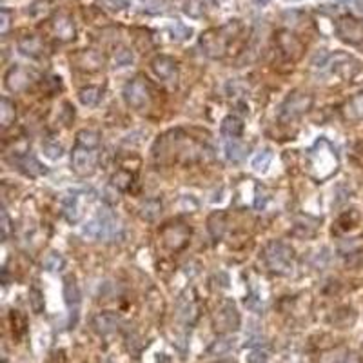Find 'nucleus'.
Segmentation results:
<instances>
[{
	"mask_svg": "<svg viewBox=\"0 0 363 363\" xmlns=\"http://www.w3.org/2000/svg\"><path fill=\"white\" fill-rule=\"evenodd\" d=\"M264 258L267 267L276 274H289L293 269V249L283 242H269L264 251Z\"/></svg>",
	"mask_w": 363,
	"mask_h": 363,
	"instance_id": "f257e3e1",
	"label": "nucleus"
},
{
	"mask_svg": "<svg viewBox=\"0 0 363 363\" xmlns=\"http://www.w3.org/2000/svg\"><path fill=\"white\" fill-rule=\"evenodd\" d=\"M118 233V220L109 211H102L87 225H84L82 234L89 240H113Z\"/></svg>",
	"mask_w": 363,
	"mask_h": 363,
	"instance_id": "f03ea898",
	"label": "nucleus"
},
{
	"mask_svg": "<svg viewBox=\"0 0 363 363\" xmlns=\"http://www.w3.org/2000/svg\"><path fill=\"white\" fill-rule=\"evenodd\" d=\"M212 325L216 329V333L220 334L231 333V331H236L240 327V314H238L234 302L225 300L218 305V309L214 311V316H212Z\"/></svg>",
	"mask_w": 363,
	"mask_h": 363,
	"instance_id": "7ed1b4c3",
	"label": "nucleus"
},
{
	"mask_svg": "<svg viewBox=\"0 0 363 363\" xmlns=\"http://www.w3.org/2000/svg\"><path fill=\"white\" fill-rule=\"evenodd\" d=\"M96 164H98V155L95 153V149L77 143V147L71 153V165H73L75 173L80 176H89L96 171Z\"/></svg>",
	"mask_w": 363,
	"mask_h": 363,
	"instance_id": "20e7f679",
	"label": "nucleus"
},
{
	"mask_svg": "<svg viewBox=\"0 0 363 363\" xmlns=\"http://www.w3.org/2000/svg\"><path fill=\"white\" fill-rule=\"evenodd\" d=\"M124 98H126L129 107L142 111L151 102V93H149V87H147V84L143 82L142 78H134L124 89Z\"/></svg>",
	"mask_w": 363,
	"mask_h": 363,
	"instance_id": "39448f33",
	"label": "nucleus"
},
{
	"mask_svg": "<svg viewBox=\"0 0 363 363\" xmlns=\"http://www.w3.org/2000/svg\"><path fill=\"white\" fill-rule=\"evenodd\" d=\"M312 105V96L309 93H293L289 98L283 102L280 109V118L281 120H294V118L302 117L303 113L309 111Z\"/></svg>",
	"mask_w": 363,
	"mask_h": 363,
	"instance_id": "423d86ee",
	"label": "nucleus"
},
{
	"mask_svg": "<svg viewBox=\"0 0 363 363\" xmlns=\"http://www.w3.org/2000/svg\"><path fill=\"white\" fill-rule=\"evenodd\" d=\"M160 236L169 251H178L181 247H186L191 236V229L184 224H167L160 231Z\"/></svg>",
	"mask_w": 363,
	"mask_h": 363,
	"instance_id": "0eeeda50",
	"label": "nucleus"
},
{
	"mask_svg": "<svg viewBox=\"0 0 363 363\" xmlns=\"http://www.w3.org/2000/svg\"><path fill=\"white\" fill-rule=\"evenodd\" d=\"M323 140H320V142H316L314 149H311L309 151V169H316L318 171V174H316V178H325V173L323 169H327V173L331 174L333 171H336V158H334V155H329L327 158L323 156V147H325Z\"/></svg>",
	"mask_w": 363,
	"mask_h": 363,
	"instance_id": "6e6552de",
	"label": "nucleus"
},
{
	"mask_svg": "<svg viewBox=\"0 0 363 363\" xmlns=\"http://www.w3.org/2000/svg\"><path fill=\"white\" fill-rule=\"evenodd\" d=\"M151 67L156 77L162 78L164 82H169V84L176 82L178 71L173 58H169V56H156L155 60L151 62Z\"/></svg>",
	"mask_w": 363,
	"mask_h": 363,
	"instance_id": "1a4fd4ad",
	"label": "nucleus"
},
{
	"mask_svg": "<svg viewBox=\"0 0 363 363\" xmlns=\"http://www.w3.org/2000/svg\"><path fill=\"white\" fill-rule=\"evenodd\" d=\"M64 298L71 312V321H77L78 311H80V289L73 276H67L64 280Z\"/></svg>",
	"mask_w": 363,
	"mask_h": 363,
	"instance_id": "9d476101",
	"label": "nucleus"
},
{
	"mask_svg": "<svg viewBox=\"0 0 363 363\" xmlns=\"http://www.w3.org/2000/svg\"><path fill=\"white\" fill-rule=\"evenodd\" d=\"M31 73L27 69H22V67H13L6 75V87L13 93H18V91H24L31 86Z\"/></svg>",
	"mask_w": 363,
	"mask_h": 363,
	"instance_id": "9b49d317",
	"label": "nucleus"
},
{
	"mask_svg": "<svg viewBox=\"0 0 363 363\" xmlns=\"http://www.w3.org/2000/svg\"><path fill=\"white\" fill-rule=\"evenodd\" d=\"M198 316V307H196V300L189 294V291L181 294L178 300V318L186 321V323H193Z\"/></svg>",
	"mask_w": 363,
	"mask_h": 363,
	"instance_id": "f8f14e48",
	"label": "nucleus"
},
{
	"mask_svg": "<svg viewBox=\"0 0 363 363\" xmlns=\"http://www.w3.org/2000/svg\"><path fill=\"white\" fill-rule=\"evenodd\" d=\"M120 325V320H118L117 314H113V312H100V314L95 316V320H93V327L98 331L100 334H111L115 333Z\"/></svg>",
	"mask_w": 363,
	"mask_h": 363,
	"instance_id": "ddd939ff",
	"label": "nucleus"
},
{
	"mask_svg": "<svg viewBox=\"0 0 363 363\" xmlns=\"http://www.w3.org/2000/svg\"><path fill=\"white\" fill-rule=\"evenodd\" d=\"M78 200H80L78 193H73V195H69L64 200V216L67 218V222H71V224L78 222L80 216H82V211H80L82 207H80Z\"/></svg>",
	"mask_w": 363,
	"mask_h": 363,
	"instance_id": "4468645a",
	"label": "nucleus"
},
{
	"mask_svg": "<svg viewBox=\"0 0 363 363\" xmlns=\"http://www.w3.org/2000/svg\"><path fill=\"white\" fill-rule=\"evenodd\" d=\"M220 131H222V134H224V136H227V138L236 140L238 136L242 134L243 124H242V120H240L238 117H234V115H229V117H225L224 122H222Z\"/></svg>",
	"mask_w": 363,
	"mask_h": 363,
	"instance_id": "2eb2a0df",
	"label": "nucleus"
},
{
	"mask_svg": "<svg viewBox=\"0 0 363 363\" xmlns=\"http://www.w3.org/2000/svg\"><path fill=\"white\" fill-rule=\"evenodd\" d=\"M209 233L214 240H220L225 233V214L224 212H212L207 220Z\"/></svg>",
	"mask_w": 363,
	"mask_h": 363,
	"instance_id": "dca6fc26",
	"label": "nucleus"
},
{
	"mask_svg": "<svg viewBox=\"0 0 363 363\" xmlns=\"http://www.w3.org/2000/svg\"><path fill=\"white\" fill-rule=\"evenodd\" d=\"M20 167L27 176H40V174L46 173V169L42 167V164L37 160L35 156H31V155H26L24 158H22Z\"/></svg>",
	"mask_w": 363,
	"mask_h": 363,
	"instance_id": "f3484780",
	"label": "nucleus"
},
{
	"mask_svg": "<svg viewBox=\"0 0 363 363\" xmlns=\"http://www.w3.org/2000/svg\"><path fill=\"white\" fill-rule=\"evenodd\" d=\"M343 115H345L347 120H359V118L363 117V93L354 96V98L345 105Z\"/></svg>",
	"mask_w": 363,
	"mask_h": 363,
	"instance_id": "a211bd4d",
	"label": "nucleus"
},
{
	"mask_svg": "<svg viewBox=\"0 0 363 363\" xmlns=\"http://www.w3.org/2000/svg\"><path fill=\"white\" fill-rule=\"evenodd\" d=\"M245 153H247V147L238 142V140H231V142H227V146H225V155H227V158H229L231 162H234V164L242 162L243 158H245Z\"/></svg>",
	"mask_w": 363,
	"mask_h": 363,
	"instance_id": "6ab92c4d",
	"label": "nucleus"
},
{
	"mask_svg": "<svg viewBox=\"0 0 363 363\" xmlns=\"http://www.w3.org/2000/svg\"><path fill=\"white\" fill-rule=\"evenodd\" d=\"M15 117H17V109H15V104L9 98H2V105H0V122L2 126L9 127L15 122Z\"/></svg>",
	"mask_w": 363,
	"mask_h": 363,
	"instance_id": "aec40b11",
	"label": "nucleus"
},
{
	"mask_svg": "<svg viewBox=\"0 0 363 363\" xmlns=\"http://www.w3.org/2000/svg\"><path fill=\"white\" fill-rule=\"evenodd\" d=\"M162 214V203L158 200H147L140 207V216L147 222H153Z\"/></svg>",
	"mask_w": 363,
	"mask_h": 363,
	"instance_id": "412c9836",
	"label": "nucleus"
},
{
	"mask_svg": "<svg viewBox=\"0 0 363 363\" xmlns=\"http://www.w3.org/2000/svg\"><path fill=\"white\" fill-rule=\"evenodd\" d=\"M100 95H102V91L98 89V87H84L80 93H78V98H80V102H82L84 105H87V107H93V105L98 104L100 100Z\"/></svg>",
	"mask_w": 363,
	"mask_h": 363,
	"instance_id": "4be33fe9",
	"label": "nucleus"
},
{
	"mask_svg": "<svg viewBox=\"0 0 363 363\" xmlns=\"http://www.w3.org/2000/svg\"><path fill=\"white\" fill-rule=\"evenodd\" d=\"M77 143L78 146L89 147V149H96V147L100 146V136H98V133H95V131L84 129L77 134Z\"/></svg>",
	"mask_w": 363,
	"mask_h": 363,
	"instance_id": "5701e85b",
	"label": "nucleus"
},
{
	"mask_svg": "<svg viewBox=\"0 0 363 363\" xmlns=\"http://www.w3.org/2000/svg\"><path fill=\"white\" fill-rule=\"evenodd\" d=\"M271 160H272V153L264 151V153H260V155H256L255 158H252L251 165H252V169H255L256 173H265L267 167L271 165Z\"/></svg>",
	"mask_w": 363,
	"mask_h": 363,
	"instance_id": "b1692460",
	"label": "nucleus"
},
{
	"mask_svg": "<svg viewBox=\"0 0 363 363\" xmlns=\"http://www.w3.org/2000/svg\"><path fill=\"white\" fill-rule=\"evenodd\" d=\"M18 48H20V51L24 53V55H31V56H37L40 53V40L33 39V37H29V39H24L18 42Z\"/></svg>",
	"mask_w": 363,
	"mask_h": 363,
	"instance_id": "393cba45",
	"label": "nucleus"
},
{
	"mask_svg": "<svg viewBox=\"0 0 363 363\" xmlns=\"http://www.w3.org/2000/svg\"><path fill=\"white\" fill-rule=\"evenodd\" d=\"M64 265V258H62L58 252H49L46 258H44V267L48 271H58V269Z\"/></svg>",
	"mask_w": 363,
	"mask_h": 363,
	"instance_id": "a878e982",
	"label": "nucleus"
},
{
	"mask_svg": "<svg viewBox=\"0 0 363 363\" xmlns=\"http://www.w3.org/2000/svg\"><path fill=\"white\" fill-rule=\"evenodd\" d=\"M133 53L129 49H120V51L115 55V67H126V65L133 64Z\"/></svg>",
	"mask_w": 363,
	"mask_h": 363,
	"instance_id": "bb28decb",
	"label": "nucleus"
},
{
	"mask_svg": "<svg viewBox=\"0 0 363 363\" xmlns=\"http://www.w3.org/2000/svg\"><path fill=\"white\" fill-rule=\"evenodd\" d=\"M29 303H31V309L35 312H40L44 309V298H42V293L39 289H31L29 291Z\"/></svg>",
	"mask_w": 363,
	"mask_h": 363,
	"instance_id": "cd10ccee",
	"label": "nucleus"
},
{
	"mask_svg": "<svg viewBox=\"0 0 363 363\" xmlns=\"http://www.w3.org/2000/svg\"><path fill=\"white\" fill-rule=\"evenodd\" d=\"M233 345H234V340L231 342L229 338H225V340H220V342H216L211 349H209V354H216V352L222 354V352H225V350H229Z\"/></svg>",
	"mask_w": 363,
	"mask_h": 363,
	"instance_id": "c85d7f7f",
	"label": "nucleus"
},
{
	"mask_svg": "<svg viewBox=\"0 0 363 363\" xmlns=\"http://www.w3.org/2000/svg\"><path fill=\"white\" fill-rule=\"evenodd\" d=\"M113 184H115V186H118L120 189H127V186L131 184V174L120 171L118 174H115V176H113Z\"/></svg>",
	"mask_w": 363,
	"mask_h": 363,
	"instance_id": "c756f323",
	"label": "nucleus"
},
{
	"mask_svg": "<svg viewBox=\"0 0 363 363\" xmlns=\"http://www.w3.org/2000/svg\"><path fill=\"white\" fill-rule=\"evenodd\" d=\"M267 361H269V356L260 349L251 350L249 356H247V363H267Z\"/></svg>",
	"mask_w": 363,
	"mask_h": 363,
	"instance_id": "7c9ffc66",
	"label": "nucleus"
},
{
	"mask_svg": "<svg viewBox=\"0 0 363 363\" xmlns=\"http://www.w3.org/2000/svg\"><path fill=\"white\" fill-rule=\"evenodd\" d=\"M44 153H46V156L56 160V158L62 156V147L58 146V143H46V146H44Z\"/></svg>",
	"mask_w": 363,
	"mask_h": 363,
	"instance_id": "2f4dec72",
	"label": "nucleus"
},
{
	"mask_svg": "<svg viewBox=\"0 0 363 363\" xmlns=\"http://www.w3.org/2000/svg\"><path fill=\"white\" fill-rule=\"evenodd\" d=\"M104 4L111 9H126L129 2L127 0H104Z\"/></svg>",
	"mask_w": 363,
	"mask_h": 363,
	"instance_id": "473e14b6",
	"label": "nucleus"
},
{
	"mask_svg": "<svg viewBox=\"0 0 363 363\" xmlns=\"http://www.w3.org/2000/svg\"><path fill=\"white\" fill-rule=\"evenodd\" d=\"M2 220H4V234L8 236V233H9V220H8V214H6V211L2 212Z\"/></svg>",
	"mask_w": 363,
	"mask_h": 363,
	"instance_id": "72a5a7b5",
	"label": "nucleus"
},
{
	"mask_svg": "<svg viewBox=\"0 0 363 363\" xmlns=\"http://www.w3.org/2000/svg\"><path fill=\"white\" fill-rule=\"evenodd\" d=\"M345 363H361V361H359V359L356 358V356H349V358L345 359Z\"/></svg>",
	"mask_w": 363,
	"mask_h": 363,
	"instance_id": "f704fd0d",
	"label": "nucleus"
},
{
	"mask_svg": "<svg viewBox=\"0 0 363 363\" xmlns=\"http://www.w3.org/2000/svg\"><path fill=\"white\" fill-rule=\"evenodd\" d=\"M256 2H258V4H267L269 0H256Z\"/></svg>",
	"mask_w": 363,
	"mask_h": 363,
	"instance_id": "c9c22d12",
	"label": "nucleus"
},
{
	"mask_svg": "<svg viewBox=\"0 0 363 363\" xmlns=\"http://www.w3.org/2000/svg\"><path fill=\"white\" fill-rule=\"evenodd\" d=\"M220 363H233V361H220Z\"/></svg>",
	"mask_w": 363,
	"mask_h": 363,
	"instance_id": "e433bc0d",
	"label": "nucleus"
}]
</instances>
